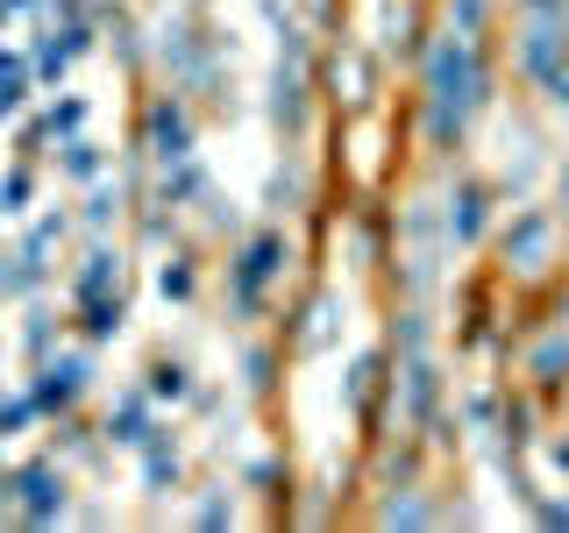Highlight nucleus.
<instances>
[{
    "label": "nucleus",
    "instance_id": "1",
    "mask_svg": "<svg viewBox=\"0 0 569 533\" xmlns=\"http://www.w3.org/2000/svg\"><path fill=\"white\" fill-rule=\"evenodd\" d=\"M441 129H449V121H462V107H470V64H462L456 58V50H449V58H441Z\"/></svg>",
    "mask_w": 569,
    "mask_h": 533
}]
</instances>
